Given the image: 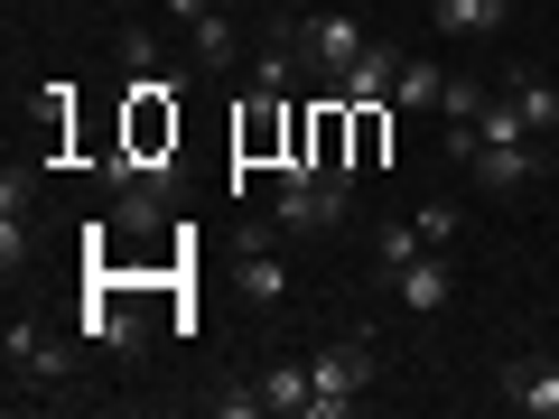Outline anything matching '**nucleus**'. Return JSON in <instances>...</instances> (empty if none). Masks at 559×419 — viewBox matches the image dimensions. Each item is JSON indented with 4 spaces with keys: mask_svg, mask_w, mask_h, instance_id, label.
Masks as SVG:
<instances>
[{
    "mask_svg": "<svg viewBox=\"0 0 559 419\" xmlns=\"http://www.w3.org/2000/svg\"><path fill=\"white\" fill-rule=\"evenodd\" d=\"M178 94H187L178 65H168V75H131V84H121V149H131L140 168H168V159H178V131H187Z\"/></svg>",
    "mask_w": 559,
    "mask_h": 419,
    "instance_id": "f257e3e1",
    "label": "nucleus"
},
{
    "mask_svg": "<svg viewBox=\"0 0 559 419\" xmlns=\"http://www.w3.org/2000/svg\"><path fill=\"white\" fill-rule=\"evenodd\" d=\"M364 392H373V345H364V336H336V345L308 355V419L364 410Z\"/></svg>",
    "mask_w": 559,
    "mask_h": 419,
    "instance_id": "f03ea898",
    "label": "nucleus"
},
{
    "mask_svg": "<svg viewBox=\"0 0 559 419\" xmlns=\"http://www.w3.org/2000/svg\"><path fill=\"white\" fill-rule=\"evenodd\" d=\"M289 112H299V94H242V112H234V196H242L252 168L289 159Z\"/></svg>",
    "mask_w": 559,
    "mask_h": 419,
    "instance_id": "7ed1b4c3",
    "label": "nucleus"
},
{
    "mask_svg": "<svg viewBox=\"0 0 559 419\" xmlns=\"http://www.w3.org/2000/svg\"><path fill=\"white\" fill-rule=\"evenodd\" d=\"M131 299H140V279H131V271H103L94 289H84L75 336H84V345H103V355H140V318H131Z\"/></svg>",
    "mask_w": 559,
    "mask_h": 419,
    "instance_id": "20e7f679",
    "label": "nucleus"
},
{
    "mask_svg": "<svg viewBox=\"0 0 559 419\" xmlns=\"http://www.w3.org/2000/svg\"><path fill=\"white\" fill-rule=\"evenodd\" d=\"M280 196H271V224L280 234H326V224H345V187L318 178V168H271Z\"/></svg>",
    "mask_w": 559,
    "mask_h": 419,
    "instance_id": "39448f33",
    "label": "nucleus"
},
{
    "mask_svg": "<svg viewBox=\"0 0 559 419\" xmlns=\"http://www.w3.org/2000/svg\"><path fill=\"white\" fill-rule=\"evenodd\" d=\"M299 47H308V75H318V84H336V75H345V65H355L373 38H364V20H355V10H299Z\"/></svg>",
    "mask_w": 559,
    "mask_h": 419,
    "instance_id": "423d86ee",
    "label": "nucleus"
},
{
    "mask_svg": "<svg viewBox=\"0 0 559 419\" xmlns=\"http://www.w3.org/2000/svg\"><path fill=\"white\" fill-rule=\"evenodd\" d=\"M84 345V336H75ZM75 345L47 336L38 318H10V336H0V355H10V382H66L75 373Z\"/></svg>",
    "mask_w": 559,
    "mask_h": 419,
    "instance_id": "0eeeda50",
    "label": "nucleus"
},
{
    "mask_svg": "<svg viewBox=\"0 0 559 419\" xmlns=\"http://www.w3.org/2000/svg\"><path fill=\"white\" fill-rule=\"evenodd\" d=\"M168 187H178V159H168V168H131V187H112V224H121V234H131V242H150V234H159V224H168Z\"/></svg>",
    "mask_w": 559,
    "mask_h": 419,
    "instance_id": "6e6552de",
    "label": "nucleus"
},
{
    "mask_svg": "<svg viewBox=\"0 0 559 419\" xmlns=\"http://www.w3.org/2000/svg\"><path fill=\"white\" fill-rule=\"evenodd\" d=\"M242 299L280 308L289 299V261H280V224H242Z\"/></svg>",
    "mask_w": 559,
    "mask_h": 419,
    "instance_id": "1a4fd4ad",
    "label": "nucleus"
},
{
    "mask_svg": "<svg viewBox=\"0 0 559 419\" xmlns=\"http://www.w3.org/2000/svg\"><path fill=\"white\" fill-rule=\"evenodd\" d=\"M392 299L411 308V318H439V308L457 299V261H448V252H419L411 271H392Z\"/></svg>",
    "mask_w": 559,
    "mask_h": 419,
    "instance_id": "9d476101",
    "label": "nucleus"
},
{
    "mask_svg": "<svg viewBox=\"0 0 559 419\" xmlns=\"http://www.w3.org/2000/svg\"><path fill=\"white\" fill-rule=\"evenodd\" d=\"M466 178L495 187V196H513V187H532V178H540V149H532V140H476Z\"/></svg>",
    "mask_w": 559,
    "mask_h": 419,
    "instance_id": "9b49d317",
    "label": "nucleus"
},
{
    "mask_svg": "<svg viewBox=\"0 0 559 419\" xmlns=\"http://www.w3.org/2000/svg\"><path fill=\"white\" fill-rule=\"evenodd\" d=\"M392 84H401V47H382V38H373L336 84H318V94H336V103H392Z\"/></svg>",
    "mask_w": 559,
    "mask_h": 419,
    "instance_id": "f8f14e48",
    "label": "nucleus"
},
{
    "mask_svg": "<svg viewBox=\"0 0 559 419\" xmlns=\"http://www.w3.org/2000/svg\"><path fill=\"white\" fill-rule=\"evenodd\" d=\"M495 392H503V410H522V419H559V363H532V355H522V363H503Z\"/></svg>",
    "mask_w": 559,
    "mask_h": 419,
    "instance_id": "ddd939ff",
    "label": "nucleus"
},
{
    "mask_svg": "<svg viewBox=\"0 0 559 419\" xmlns=\"http://www.w3.org/2000/svg\"><path fill=\"white\" fill-rule=\"evenodd\" d=\"M503 20H513L503 0H429V28H439V38H485V28H503Z\"/></svg>",
    "mask_w": 559,
    "mask_h": 419,
    "instance_id": "4468645a",
    "label": "nucleus"
},
{
    "mask_svg": "<svg viewBox=\"0 0 559 419\" xmlns=\"http://www.w3.org/2000/svg\"><path fill=\"white\" fill-rule=\"evenodd\" d=\"M187 47H197V75H234V65H242V38H234V20H215V10H205V20L187 28Z\"/></svg>",
    "mask_w": 559,
    "mask_h": 419,
    "instance_id": "2eb2a0df",
    "label": "nucleus"
},
{
    "mask_svg": "<svg viewBox=\"0 0 559 419\" xmlns=\"http://www.w3.org/2000/svg\"><path fill=\"white\" fill-rule=\"evenodd\" d=\"M345 112H355V178H364L392 159V103H345Z\"/></svg>",
    "mask_w": 559,
    "mask_h": 419,
    "instance_id": "dca6fc26",
    "label": "nucleus"
},
{
    "mask_svg": "<svg viewBox=\"0 0 559 419\" xmlns=\"http://www.w3.org/2000/svg\"><path fill=\"white\" fill-rule=\"evenodd\" d=\"M439 94H448V75L429 57H401V84H392V112H439Z\"/></svg>",
    "mask_w": 559,
    "mask_h": 419,
    "instance_id": "f3484780",
    "label": "nucleus"
},
{
    "mask_svg": "<svg viewBox=\"0 0 559 419\" xmlns=\"http://www.w3.org/2000/svg\"><path fill=\"white\" fill-rule=\"evenodd\" d=\"M261 400H271L280 419H308V355L299 363H271V373H261Z\"/></svg>",
    "mask_w": 559,
    "mask_h": 419,
    "instance_id": "a211bd4d",
    "label": "nucleus"
},
{
    "mask_svg": "<svg viewBox=\"0 0 559 419\" xmlns=\"http://www.w3.org/2000/svg\"><path fill=\"white\" fill-rule=\"evenodd\" d=\"M503 94L522 103V121H532V140H540V131H559V84H550V75H513Z\"/></svg>",
    "mask_w": 559,
    "mask_h": 419,
    "instance_id": "6ab92c4d",
    "label": "nucleus"
},
{
    "mask_svg": "<svg viewBox=\"0 0 559 419\" xmlns=\"http://www.w3.org/2000/svg\"><path fill=\"white\" fill-rule=\"evenodd\" d=\"M419 252H429V242H419V224H382V252H373V271L392 279V271H411Z\"/></svg>",
    "mask_w": 559,
    "mask_h": 419,
    "instance_id": "aec40b11",
    "label": "nucleus"
},
{
    "mask_svg": "<svg viewBox=\"0 0 559 419\" xmlns=\"http://www.w3.org/2000/svg\"><path fill=\"white\" fill-rule=\"evenodd\" d=\"M411 224H419V242H429V252H448V242H457V196H429Z\"/></svg>",
    "mask_w": 559,
    "mask_h": 419,
    "instance_id": "412c9836",
    "label": "nucleus"
},
{
    "mask_svg": "<svg viewBox=\"0 0 559 419\" xmlns=\"http://www.w3.org/2000/svg\"><path fill=\"white\" fill-rule=\"evenodd\" d=\"M271 400H261V382H224L215 392V419H261Z\"/></svg>",
    "mask_w": 559,
    "mask_h": 419,
    "instance_id": "4be33fe9",
    "label": "nucleus"
},
{
    "mask_svg": "<svg viewBox=\"0 0 559 419\" xmlns=\"http://www.w3.org/2000/svg\"><path fill=\"white\" fill-rule=\"evenodd\" d=\"M476 112H485V84L448 75V94H439V121H476Z\"/></svg>",
    "mask_w": 559,
    "mask_h": 419,
    "instance_id": "5701e85b",
    "label": "nucleus"
},
{
    "mask_svg": "<svg viewBox=\"0 0 559 419\" xmlns=\"http://www.w3.org/2000/svg\"><path fill=\"white\" fill-rule=\"evenodd\" d=\"M121 65H131V75H159V38H150V28H121Z\"/></svg>",
    "mask_w": 559,
    "mask_h": 419,
    "instance_id": "b1692460",
    "label": "nucleus"
},
{
    "mask_svg": "<svg viewBox=\"0 0 559 419\" xmlns=\"http://www.w3.org/2000/svg\"><path fill=\"white\" fill-rule=\"evenodd\" d=\"M205 10H215V0H168V20H187V28H197Z\"/></svg>",
    "mask_w": 559,
    "mask_h": 419,
    "instance_id": "393cba45",
    "label": "nucleus"
},
{
    "mask_svg": "<svg viewBox=\"0 0 559 419\" xmlns=\"http://www.w3.org/2000/svg\"><path fill=\"white\" fill-rule=\"evenodd\" d=\"M503 10H513V0H503Z\"/></svg>",
    "mask_w": 559,
    "mask_h": 419,
    "instance_id": "a878e982",
    "label": "nucleus"
}]
</instances>
